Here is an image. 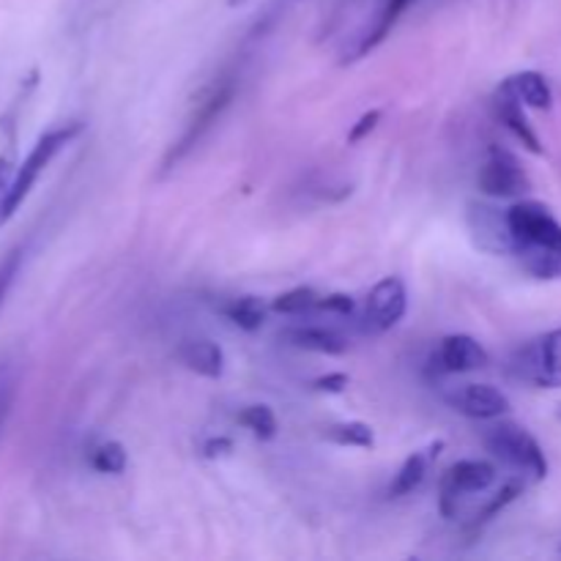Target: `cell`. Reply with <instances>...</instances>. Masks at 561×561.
<instances>
[{"mask_svg":"<svg viewBox=\"0 0 561 561\" xmlns=\"http://www.w3.org/2000/svg\"><path fill=\"white\" fill-rule=\"evenodd\" d=\"M507 255L535 279H561V222L540 201H518L504 211Z\"/></svg>","mask_w":561,"mask_h":561,"instance_id":"1","label":"cell"},{"mask_svg":"<svg viewBox=\"0 0 561 561\" xmlns=\"http://www.w3.org/2000/svg\"><path fill=\"white\" fill-rule=\"evenodd\" d=\"M239 82H241L239 71L228 69V71H222L217 80H211L206 88H203V93L197 96L195 107H192L190 118H186L184 131H181V137L173 142V146H170L168 157H164V162H162L164 173H170L175 164L184 162V159L190 157L197 146H201L203 137L214 129V124L222 118L225 110H228L230 102L236 99Z\"/></svg>","mask_w":561,"mask_h":561,"instance_id":"2","label":"cell"},{"mask_svg":"<svg viewBox=\"0 0 561 561\" xmlns=\"http://www.w3.org/2000/svg\"><path fill=\"white\" fill-rule=\"evenodd\" d=\"M80 131H82L80 121H71V124H60L38 137L36 146L31 148V153L22 159L16 173L11 175V184H9V192H5V203H3V219H11L16 211H20V206L27 201V195H31L33 186L38 184L44 170L53 164V159L58 157V153L75 140V137H80Z\"/></svg>","mask_w":561,"mask_h":561,"instance_id":"3","label":"cell"},{"mask_svg":"<svg viewBox=\"0 0 561 561\" xmlns=\"http://www.w3.org/2000/svg\"><path fill=\"white\" fill-rule=\"evenodd\" d=\"M482 442L493 458L507 463L515 474L526 477L529 482H542L548 477L546 453L526 427L515 425V422H499V425L488 427Z\"/></svg>","mask_w":561,"mask_h":561,"instance_id":"4","label":"cell"},{"mask_svg":"<svg viewBox=\"0 0 561 561\" xmlns=\"http://www.w3.org/2000/svg\"><path fill=\"white\" fill-rule=\"evenodd\" d=\"M510 370L537 389H561V329L520 345L510 359Z\"/></svg>","mask_w":561,"mask_h":561,"instance_id":"5","label":"cell"},{"mask_svg":"<svg viewBox=\"0 0 561 561\" xmlns=\"http://www.w3.org/2000/svg\"><path fill=\"white\" fill-rule=\"evenodd\" d=\"M496 482V466L488 460L466 458L449 466L442 477V491H438V510L444 518H455L460 502L474 493H485Z\"/></svg>","mask_w":561,"mask_h":561,"instance_id":"6","label":"cell"},{"mask_svg":"<svg viewBox=\"0 0 561 561\" xmlns=\"http://www.w3.org/2000/svg\"><path fill=\"white\" fill-rule=\"evenodd\" d=\"M405 310H409V294H405V283L400 277H383L381 283L373 285L367 294L365 307L359 312V329L370 337L376 334H387L389 329L398 327L403 321Z\"/></svg>","mask_w":561,"mask_h":561,"instance_id":"7","label":"cell"},{"mask_svg":"<svg viewBox=\"0 0 561 561\" xmlns=\"http://www.w3.org/2000/svg\"><path fill=\"white\" fill-rule=\"evenodd\" d=\"M480 192L488 197H499V201H510V197H524L531 190V179L518 162L515 153L507 148L491 146L485 164L480 170Z\"/></svg>","mask_w":561,"mask_h":561,"instance_id":"8","label":"cell"},{"mask_svg":"<svg viewBox=\"0 0 561 561\" xmlns=\"http://www.w3.org/2000/svg\"><path fill=\"white\" fill-rule=\"evenodd\" d=\"M444 403L458 414L469 416V420L491 422L502 420L510 414V398L502 389L491 387V383H458V387L444 389Z\"/></svg>","mask_w":561,"mask_h":561,"instance_id":"9","label":"cell"},{"mask_svg":"<svg viewBox=\"0 0 561 561\" xmlns=\"http://www.w3.org/2000/svg\"><path fill=\"white\" fill-rule=\"evenodd\" d=\"M485 345L477 343L469 334H447L431 356V370L438 376H455V373H471L488 367Z\"/></svg>","mask_w":561,"mask_h":561,"instance_id":"10","label":"cell"},{"mask_svg":"<svg viewBox=\"0 0 561 561\" xmlns=\"http://www.w3.org/2000/svg\"><path fill=\"white\" fill-rule=\"evenodd\" d=\"M524 107L526 104L520 102V99L515 96V93L510 91L504 82L496 88V96H493V115H496L499 124L507 126V129L513 131V135L518 137V140L524 142L531 153H542L546 148H542L540 137H537L535 126H531L529 118H526Z\"/></svg>","mask_w":561,"mask_h":561,"instance_id":"11","label":"cell"},{"mask_svg":"<svg viewBox=\"0 0 561 561\" xmlns=\"http://www.w3.org/2000/svg\"><path fill=\"white\" fill-rule=\"evenodd\" d=\"M442 449H444V442H433L431 447L409 455V458L403 460V466H400L398 474H394L392 485H389V496L403 499V496H409V493H414L416 488L427 480V474H431L433 463L438 460Z\"/></svg>","mask_w":561,"mask_h":561,"instance_id":"12","label":"cell"},{"mask_svg":"<svg viewBox=\"0 0 561 561\" xmlns=\"http://www.w3.org/2000/svg\"><path fill=\"white\" fill-rule=\"evenodd\" d=\"M411 3H416V0H381L376 20H373V25L367 27L365 36L359 38V44H356L348 60H359L365 58L367 53H373V49H376L378 44L392 33V27L398 25V20L405 14V9H409Z\"/></svg>","mask_w":561,"mask_h":561,"instance_id":"13","label":"cell"},{"mask_svg":"<svg viewBox=\"0 0 561 561\" xmlns=\"http://www.w3.org/2000/svg\"><path fill=\"white\" fill-rule=\"evenodd\" d=\"M283 340L294 348L312 351V354H327V356H340L348 351V343L340 332L327 327H290L283 332Z\"/></svg>","mask_w":561,"mask_h":561,"instance_id":"14","label":"cell"},{"mask_svg":"<svg viewBox=\"0 0 561 561\" xmlns=\"http://www.w3.org/2000/svg\"><path fill=\"white\" fill-rule=\"evenodd\" d=\"M179 359L186 370L203 378H222L225 351L211 340H186L179 348Z\"/></svg>","mask_w":561,"mask_h":561,"instance_id":"15","label":"cell"},{"mask_svg":"<svg viewBox=\"0 0 561 561\" xmlns=\"http://www.w3.org/2000/svg\"><path fill=\"white\" fill-rule=\"evenodd\" d=\"M504 85L526 104V107L535 110H551L553 107V91L548 85L546 77L540 71H518V75H510L504 80Z\"/></svg>","mask_w":561,"mask_h":561,"instance_id":"16","label":"cell"},{"mask_svg":"<svg viewBox=\"0 0 561 561\" xmlns=\"http://www.w3.org/2000/svg\"><path fill=\"white\" fill-rule=\"evenodd\" d=\"M526 485H529V480H526V477H520V474L510 477V480L504 482V485L499 488V491L493 493V496L488 499V502L482 504V507L477 510L474 515H471V520H469V529H471V531H482V526H488V524H491V520L496 518L499 513H504V510H507L510 504L515 502V499H518V496H524Z\"/></svg>","mask_w":561,"mask_h":561,"instance_id":"17","label":"cell"},{"mask_svg":"<svg viewBox=\"0 0 561 561\" xmlns=\"http://www.w3.org/2000/svg\"><path fill=\"white\" fill-rule=\"evenodd\" d=\"M225 318H228L233 327L244 329V332H257L263 327V318H266V307L257 296H239V299H230L219 307Z\"/></svg>","mask_w":561,"mask_h":561,"instance_id":"18","label":"cell"},{"mask_svg":"<svg viewBox=\"0 0 561 561\" xmlns=\"http://www.w3.org/2000/svg\"><path fill=\"white\" fill-rule=\"evenodd\" d=\"M323 438L337 447L370 449L376 444V433L367 422H334V425L323 427Z\"/></svg>","mask_w":561,"mask_h":561,"instance_id":"19","label":"cell"},{"mask_svg":"<svg viewBox=\"0 0 561 561\" xmlns=\"http://www.w3.org/2000/svg\"><path fill=\"white\" fill-rule=\"evenodd\" d=\"M272 310L279 316H307L321 310V294L312 288H290L272 301Z\"/></svg>","mask_w":561,"mask_h":561,"instance_id":"20","label":"cell"},{"mask_svg":"<svg viewBox=\"0 0 561 561\" xmlns=\"http://www.w3.org/2000/svg\"><path fill=\"white\" fill-rule=\"evenodd\" d=\"M239 422L252 433V436L261 438V442H272V438L277 436V416H274V411L263 403L247 405L239 414Z\"/></svg>","mask_w":561,"mask_h":561,"instance_id":"21","label":"cell"},{"mask_svg":"<svg viewBox=\"0 0 561 561\" xmlns=\"http://www.w3.org/2000/svg\"><path fill=\"white\" fill-rule=\"evenodd\" d=\"M126 463H129V458H126L124 444L118 442L99 444L91 453V469L99 474H124Z\"/></svg>","mask_w":561,"mask_h":561,"instance_id":"22","label":"cell"},{"mask_svg":"<svg viewBox=\"0 0 561 561\" xmlns=\"http://www.w3.org/2000/svg\"><path fill=\"white\" fill-rule=\"evenodd\" d=\"M16 387H20L16 367L11 362H0V433H3L5 422H9L11 409H14Z\"/></svg>","mask_w":561,"mask_h":561,"instance_id":"23","label":"cell"},{"mask_svg":"<svg viewBox=\"0 0 561 561\" xmlns=\"http://www.w3.org/2000/svg\"><path fill=\"white\" fill-rule=\"evenodd\" d=\"M22 257H25V250H22V247H14V250L0 261V307H3V301L9 299L11 285H14L16 274H20Z\"/></svg>","mask_w":561,"mask_h":561,"instance_id":"24","label":"cell"},{"mask_svg":"<svg viewBox=\"0 0 561 561\" xmlns=\"http://www.w3.org/2000/svg\"><path fill=\"white\" fill-rule=\"evenodd\" d=\"M381 110H370V113H365L362 115L359 121H356L354 126H351V131H348V142L351 146H356V142H362L365 140L367 135H370V131H376V126L381 124Z\"/></svg>","mask_w":561,"mask_h":561,"instance_id":"25","label":"cell"},{"mask_svg":"<svg viewBox=\"0 0 561 561\" xmlns=\"http://www.w3.org/2000/svg\"><path fill=\"white\" fill-rule=\"evenodd\" d=\"M321 310L334 312V316H354L356 301L354 296L348 294H329V296H321Z\"/></svg>","mask_w":561,"mask_h":561,"instance_id":"26","label":"cell"},{"mask_svg":"<svg viewBox=\"0 0 561 561\" xmlns=\"http://www.w3.org/2000/svg\"><path fill=\"white\" fill-rule=\"evenodd\" d=\"M310 387L316 389V392L340 394L348 387V376H345V373H329V376H318L316 381H310Z\"/></svg>","mask_w":561,"mask_h":561,"instance_id":"27","label":"cell"},{"mask_svg":"<svg viewBox=\"0 0 561 561\" xmlns=\"http://www.w3.org/2000/svg\"><path fill=\"white\" fill-rule=\"evenodd\" d=\"M228 453H233V442H230V438H208L206 444H203V455H206V458H222V455H228Z\"/></svg>","mask_w":561,"mask_h":561,"instance_id":"28","label":"cell"},{"mask_svg":"<svg viewBox=\"0 0 561 561\" xmlns=\"http://www.w3.org/2000/svg\"><path fill=\"white\" fill-rule=\"evenodd\" d=\"M9 184H11L9 170H5V164H0V225L5 222V219H3V203H5V192H9Z\"/></svg>","mask_w":561,"mask_h":561,"instance_id":"29","label":"cell"},{"mask_svg":"<svg viewBox=\"0 0 561 561\" xmlns=\"http://www.w3.org/2000/svg\"><path fill=\"white\" fill-rule=\"evenodd\" d=\"M228 3H230V5H244L247 0H228Z\"/></svg>","mask_w":561,"mask_h":561,"instance_id":"30","label":"cell"}]
</instances>
